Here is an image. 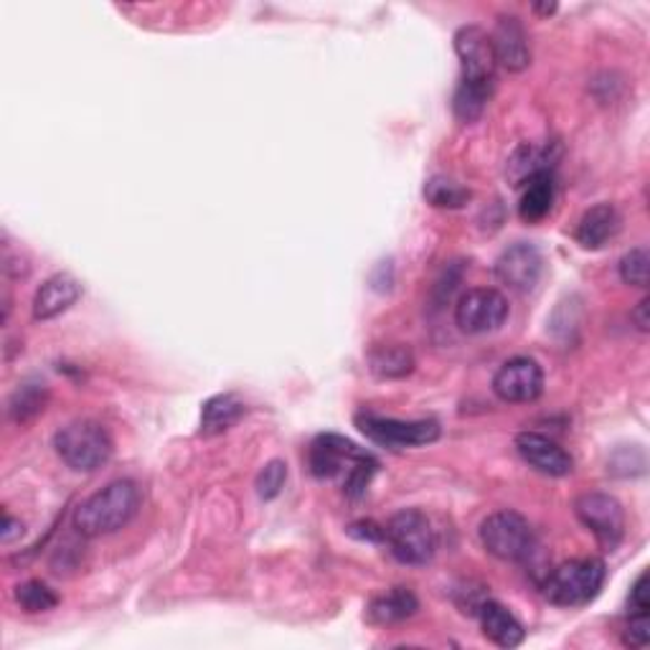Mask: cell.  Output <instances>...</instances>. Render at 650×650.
<instances>
[{
    "label": "cell",
    "mask_w": 650,
    "mask_h": 650,
    "mask_svg": "<svg viewBox=\"0 0 650 650\" xmlns=\"http://www.w3.org/2000/svg\"><path fill=\"white\" fill-rule=\"evenodd\" d=\"M140 488L135 481H112L104 488L92 493L87 500L74 508L71 526L79 537L100 539L125 529L140 511Z\"/></svg>",
    "instance_id": "cell-1"
},
{
    "label": "cell",
    "mask_w": 650,
    "mask_h": 650,
    "mask_svg": "<svg viewBox=\"0 0 650 650\" xmlns=\"http://www.w3.org/2000/svg\"><path fill=\"white\" fill-rule=\"evenodd\" d=\"M54 450L62 458V463L77 473H95L110 463L112 458V438L100 422L95 419H77V422L64 425L54 434Z\"/></svg>",
    "instance_id": "cell-2"
},
{
    "label": "cell",
    "mask_w": 650,
    "mask_h": 650,
    "mask_svg": "<svg viewBox=\"0 0 650 650\" xmlns=\"http://www.w3.org/2000/svg\"><path fill=\"white\" fill-rule=\"evenodd\" d=\"M605 577L603 559H570L547 574L544 597L557 607H584L599 595Z\"/></svg>",
    "instance_id": "cell-3"
},
{
    "label": "cell",
    "mask_w": 650,
    "mask_h": 650,
    "mask_svg": "<svg viewBox=\"0 0 650 650\" xmlns=\"http://www.w3.org/2000/svg\"><path fill=\"white\" fill-rule=\"evenodd\" d=\"M384 541L389 544L394 559L409 566L430 564L438 554V533L430 518L417 508L394 514L384 526Z\"/></svg>",
    "instance_id": "cell-4"
},
{
    "label": "cell",
    "mask_w": 650,
    "mask_h": 650,
    "mask_svg": "<svg viewBox=\"0 0 650 650\" xmlns=\"http://www.w3.org/2000/svg\"><path fill=\"white\" fill-rule=\"evenodd\" d=\"M478 537L483 549L500 562H529L533 551H537V533H533L529 518L516 511L491 514L481 524Z\"/></svg>",
    "instance_id": "cell-5"
},
{
    "label": "cell",
    "mask_w": 650,
    "mask_h": 650,
    "mask_svg": "<svg viewBox=\"0 0 650 650\" xmlns=\"http://www.w3.org/2000/svg\"><path fill=\"white\" fill-rule=\"evenodd\" d=\"M356 427L366 440L386 450L425 448L440 440V425L434 419H397L361 411L356 415Z\"/></svg>",
    "instance_id": "cell-6"
},
{
    "label": "cell",
    "mask_w": 650,
    "mask_h": 650,
    "mask_svg": "<svg viewBox=\"0 0 650 650\" xmlns=\"http://www.w3.org/2000/svg\"><path fill=\"white\" fill-rule=\"evenodd\" d=\"M511 316L508 298L496 287H473L455 302V326L467 335H485L504 328Z\"/></svg>",
    "instance_id": "cell-7"
},
{
    "label": "cell",
    "mask_w": 650,
    "mask_h": 650,
    "mask_svg": "<svg viewBox=\"0 0 650 650\" xmlns=\"http://www.w3.org/2000/svg\"><path fill=\"white\" fill-rule=\"evenodd\" d=\"M574 514H577L580 524L597 539V544L605 551H615L620 547L625 537V511L620 500L610 496V493H582L574 500Z\"/></svg>",
    "instance_id": "cell-8"
},
{
    "label": "cell",
    "mask_w": 650,
    "mask_h": 650,
    "mask_svg": "<svg viewBox=\"0 0 650 650\" xmlns=\"http://www.w3.org/2000/svg\"><path fill=\"white\" fill-rule=\"evenodd\" d=\"M372 458V452H366L364 448H359L356 442L345 440L341 434L333 432L318 434L308 450L310 473L316 475L318 481L339 478L341 473L349 475L359 463H366V460Z\"/></svg>",
    "instance_id": "cell-9"
},
{
    "label": "cell",
    "mask_w": 650,
    "mask_h": 650,
    "mask_svg": "<svg viewBox=\"0 0 650 650\" xmlns=\"http://www.w3.org/2000/svg\"><path fill=\"white\" fill-rule=\"evenodd\" d=\"M493 394L506 405H529L544 394V372L539 361L514 356L493 376Z\"/></svg>",
    "instance_id": "cell-10"
},
{
    "label": "cell",
    "mask_w": 650,
    "mask_h": 650,
    "mask_svg": "<svg viewBox=\"0 0 650 650\" xmlns=\"http://www.w3.org/2000/svg\"><path fill=\"white\" fill-rule=\"evenodd\" d=\"M544 275V254L537 244L516 242L506 246L496 260V279L511 293L526 295L539 285Z\"/></svg>",
    "instance_id": "cell-11"
},
{
    "label": "cell",
    "mask_w": 650,
    "mask_h": 650,
    "mask_svg": "<svg viewBox=\"0 0 650 650\" xmlns=\"http://www.w3.org/2000/svg\"><path fill=\"white\" fill-rule=\"evenodd\" d=\"M455 54L463 69V81L493 85L496 81V52H493L491 34L481 26H463L455 31Z\"/></svg>",
    "instance_id": "cell-12"
},
{
    "label": "cell",
    "mask_w": 650,
    "mask_h": 650,
    "mask_svg": "<svg viewBox=\"0 0 650 650\" xmlns=\"http://www.w3.org/2000/svg\"><path fill=\"white\" fill-rule=\"evenodd\" d=\"M516 452L533 471L549 478H564L574 471V460L559 442L549 440L547 434L539 432H521L516 434Z\"/></svg>",
    "instance_id": "cell-13"
},
{
    "label": "cell",
    "mask_w": 650,
    "mask_h": 650,
    "mask_svg": "<svg viewBox=\"0 0 650 650\" xmlns=\"http://www.w3.org/2000/svg\"><path fill=\"white\" fill-rule=\"evenodd\" d=\"M491 41H493V52H496V62L506 71L518 74L529 69L531 44H529V34H526L524 23L518 15H508V13L498 15Z\"/></svg>",
    "instance_id": "cell-14"
},
{
    "label": "cell",
    "mask_w": 650,
    "mask_h": 650,
    "mask_svg": "<svg viewBox=\"0 0 650 650\" xmlns=\"http://www.w3.org/2000/svg\"><path fill=\"white\" fill-rule=\"evenodd\" d=\"M478 617H481L483 636L488 638L493 646L511 650L524 643L526 638L524 625L518 623V617L508 610L506 605L496 603V599H483L478 607Z\"/></svg>",
    "instance_id": "cell-15"
},
{
    "label": "cell",
    "mask_w": 650,
    "mask_h": 650,
    "mask_svg": "<svg viewBox=\"0 0 650 650\" xmlns=\"http://www.w3.org/2000/svg\"><path fill=\"white\" fill-rule=\"evenodd\" d=\"M81 298V285L67 273L52 275L34 295V318L54 320Z\"/></svg>",
    "instance_id": "cell-16"
},
{
    "label": "cell",
    "mask_w": 650,
    "mask_h": 650,
    "mask_svg": "<svg viewBox=\"0 0 650 650\" xmlns=\"http://www.w3.org/2000/svg\"><path fill=\"white\" fill-rule=\"evenodd\" d=\"M620 232V213L613 203H597L582 213L574 240L582 250H599Z\"/></svg>",
    "instance_id": "cell-17"
},
{
    "label": "cell",
    "mask_w": 650,
    "mask_h": 650,
    "mask_svg": "<svg viewBox=\"0 0 650 650\" xmlns=\"http://www.w3.org/2000/svg\"><path fill=\"white\" fill-rule=\"evenodd\" d=\"M554 199H557L554 173H539V176H533L524 184V196H521V203H518V217H521L526 224H537V221L547 219L551 209H554Z\"/></svg>",
    "instance_id": "cell-18"
},
{
    "label": "cell",
    "mask_w": 650,
    "mask_h": 650,
    "mask_svg": "<svg viewBox=\"0 0 650 650\" xmlns=\"http://www.w3.org/2000/svg\"><path fill=\"white\" fill-rule=\"evenodd\" d=\"M554 145H521L508 161V178L514 180V186H524L539 173H554Z\"/></svg>",
    "instance_id": "cell-19"
},
{
    "label": "cell",
    "mask_w": 650,
    "mask_h": 650,
    "mask_svg": "<svg viewBox=\"0 0 650 650\" xmlns=\"http://www.w3.org/2000/svg\"><path fill=\"white\" fill-rule=\"evenodd\" d=\"M244 401L234 394H219L211 397L201 409V434H221L240 422L244 417Z\"/></svg>",
    "instance_id": "cell-20"
},
{
    "label": "cell",
    "mask_w": 650,
    "mask_h": 650,
    "mask_svg": "<svg viewBox=\"0 0 650 650\" xmlns=\"http://www.w3.org/2000/svg\"><path fill=\"white\" fill-rule=\"evenodd\" d=\"M368 368L378 378H405L415 372V353L401 343L374 345L368 351Z\"/></svg>",
    "instance_id": "cell-21"
},
{
    "label": "cell",
    "mask_w": 650,
    "mask_h": 650,
    "mask_svg": "<svg viewBox=\"0 0 650 650\" xmlns=\"http://www.w3.org/2000/svg\"><path fill=\"white\" fill-rule=\"evenodd\" d=\"M419 610L417 597L407 587H394L368 605V620L376 625H394L407 620Z\"/></svg>",
    "instance_id": "cell-22"
},
{
    "label": "cell",
    "mask_w": 650,
    "mask_h": 650,
    "mask_svg": "<svg viewBox=\"0 0 650 650\" xmlns=\"http://www.w3.org/2000/svg\"><path fill=\"white\" fill-rule=\"evenodd\" d=\"M493 95V85H478V81H463L455 89V97H452V112H455L458 122L463 125H473L475 120L483 118L485 107Z\"/></svg>",
    "instance_id": "cell-23"
},
{
    "label": "cell",
    "mask_w": 650,
    "mask_h": 650,
    "mask_svg": "<svg viewBox=\"0 0 650 650\" xmlns=\"http://www.w3.org/2000/svg\"><path fill=\"white\" fill-rule=\"evenodd\" d=\"M46 401H48L46 384L26 382L21 386V389H15V394L11 397V405H8V415H11L13 422L26 425L46 409Z\"/></svg>",
    "instance_id": "cell-24"
},
{
    "label": "cell",
    "mask_w": 650,
    "mask_h": 650,
    "mask_svg": "<svg viewBox=\"0 0 650 650\" xmlns=\"http://www.w3.org/2000/svg\"><path fill=\"white\" fill-rule=\"evenodd\" d=\"M425 199L438 209H463L471 201V191L445 176H434L425 184Z\"/></svg>",
    "instance_id": "cell-25"
},
{
    "label": "cell",
    "mask_w": 650,
    "mask_h": 650,
    "mask_svg": "<svg viewBox=\"0 0 650 650\" xmlns=\"http://www.w3.org/2000/svg\"><path fill=\"white\" fill-rule=\"evenodd\" d=\"M13 595H15V603L21 605V610L31 613V615L48 613V610H54L56 605H59V597H56V592L41 580H29V582L19 584Z\"/></svg>",
    "instance_id": "cell-26"
},
{
    "label": "cell",
    "mask_w": 650,
    "mask_h": 650,
    "mask_svg": "<svg viewBox=\"0 0 650 650\" xmlns=\"http://www.w3.org/2000/svg\"><path fill=\"white\" fill-rule=\"evenodd\" d=\"M650 265V254L646 246H636V250L625 252L620 265H617V273H620V279L630 287H640L646 290L648 287V267Z\"/></svg>",
    "instance_id": "cell-27"
},
{
    "label": "cell",
    "mask_w": 650,
    "mask_h": 650,
    "mask_svg": "<svg viewBox=\"0 0 650 650\" xmlns=\"http://www.w3.org/2000/svg\"><path fill=\"white\" fill-rule=\"evenodd\" d=\"M285 481H287V465L283 460H269V463L260 471L257 481H254V488H257L260 498L273 500L283 493Z\"/></svg>",
    "instance_id": "cell-28"
},
{
    "label": "cell",
    "mask_w": 650,
    "mask_h": 650,
    "mask_svg": "<svg viewBox=\"0 0 650 650\" xmlns=\"http://www.w3.org/2000/svg\"><path fill=\"white\" fill-rule=\"evenodd\" d=\"M650 640V617L648 615H630L628 628L623 632V643L630 648H646Z\"/></svg>",
    "instance_id": "cell-29"
},
{
    "label": "cell",
    "mask_w": 650,
    "mask_h": 650,
    "mask_svg": "<svg viewBox=\"0 0 650 650\" xmlns=\"http://www.w3.org/2000/svg\"><path fill=\"white\" fill-rule=\"evenodd\" d=\"M628 613L630 615H648L650 613V597H648V572H640L636 584L630 590L628 599Z\"/></svg>",
    "instance_id": "cell-30"
},
{
    "label": "cell",
    "mask_w": 650,
    "mask_h": 650,
    "mask_svg": "<svg viewBox=\"0 0 650 650\" xmlns=\"http://www.w3.org/2000/svg\"><path fill=\"white\" fill-rule=\"evenodd\" d=\"M349 533L356 539L364 541H384V526H378L374 521H359L349 526Z\"/></svg>",
    "instance_id": "cell-31"
},
{
    "label": "cell",
    "mask_w": 650,
    "mask_h": 650,
    "mask_svg": "<svg viewBox=\"0 0 650 650\" xmlns=\"http://www.w3.org/2000/svg\"><path fill=\"white\" fill-rule=\"evenodd\" d=\"M630 320H632V326H636L640 333L650 331V298H643L638 302L636 310L630 312Z\"/></svg>",
    "instance_id": "cell-32"
},
{
    "label": "cell",
    "mask_w": 650,
    "mask_h": 650,
    "mask_svg": "<svg viewBox=\"0 0 650 650\" xmlns=\"http://www.w3.org/2000/svg\"><path fill=\"white\" fill-rule=\"evenodd\" d=\"M23 533V526L21 521H15L11 514L3 516V533H0V539H3V544H11L13 539H19Z\"/></svg>",
    "instance_id": "cell-33"
},
{
    "label": "cell",
    "mask_w": 650,
    "mask_h": 650,
    "mask_svg": "<svg viewBox=\"0 0 650 650\" xmlns=\"http://www.w3.org/2000/svg\"><path fill=\"white\" fill-rule=\"evenodd\" d=\"M533 11H537V13H544V15H551V13L557 11V3H544V5H539V3H537V5H533Z\"/></svg>",
    "instance_id": "cell-34"
}]
</instances>
